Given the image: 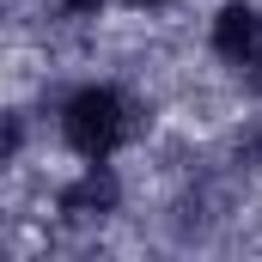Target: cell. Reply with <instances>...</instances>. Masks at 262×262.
Here are the masks:
<instances>
[{"mask_svg": "<svg viewBox=\"0 0 262 262\" xmlns=\"http://www.w3.org/2000/svg\"><path fill=\"white\" fill-rule=\"evenodd\" d=\"M213 55L238 67L250 92H262V12L256 6H244V0L220 6V18H213Z\"/></svg>", "mask_w": 262, "mask_h": 262, "instance_id": "cell-2", "label": "cell"}, {"mask_svg": "<svg viewBox=\"0 0 262 262\" xmlns=\"http://www.w3.org/2000/svg\"><path fill=\"white\" fill-rule=\"evenodd\" d=\"M67 12H98V6H104V0H61Z\"/></svg>", "mask_w": 262, "mask_h": 262, "instance_id": "cell-4", "label": "cell"}, {"mask_svg": "<svg viewBox=\"0 0 262 262\" xmlns=\"http://www.w3.org/2000/svg\"><path fill=\"white\" fill-rule=\"evenodd\" d=\"M61 134H67V146H73L79 159H110V152L134 134V110H128V98H122L116 85H85V92L67 98Z\"/></svg>", "mask_w": 262, "mask_h": 262, "instance_id": "cell-1", "label": "cell"}, {"mask_svg": "<svg viewBox=\"0 0 262 262\" xmlns=\"http://www.w3.org/2000/svg\"><path fill=\"white\" fill-rule=\"evenodd\" d=\"M116 201H122L116 177L104 171V159H92V171H85V177H73V183L61 189V213L73 220V226H92V220H110V213H116Z\"/></svg>", "mask_w": 262, "mask_h": 262, "instance_id": "cell-3", "label": "cell"}, {"mask_svg": "<svg viewBox=\"0 0 262 262\" xmlns=\"http://www.w3.org/2000/svg\"><path fill=\"white\" fill-rule=\"evenodd\" d=\"M134 6H165V0H134Z\"/></svg>", "mask_w": 262, "mask_h": 262, "instance_id": "cell-5", "label": "cell"}]
</instances>
